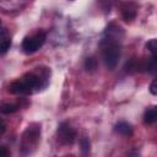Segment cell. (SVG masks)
Listing matches in <instances>:
<instances>
[{
	"label": "cell",
	"instance_id": "obj_8",
	"mask_svg": "<svg viewBox=\"0 0 157 157\" xmlns=\"http://www.w3.org/2000/svg\"><path fill=\"white\" fill-rule=\"evenodd\" d=\"M9 90H10V92L13 93V94H28V93H29L27 86L25 85V82H23L22 80H16V81H13V82L10 85Z\"/></svg>",
	"mask_w": 157,
	"mask_h": 157
},
{
	"label": "cell",
	"instance_id": "obj_2",
	"mask_svg": "<svg viewBox=\"0 0 157 157\" xmlns=\"http://www.w3.org/2000/svg\"><path fill=\"white\" fill-rule=\"evenodd\" d=\"M47 39V36L43 31H39L37 33H34L33 36H29V37H26L23 40H22V44H21V48L22 50L26 53V54H32L34 52H37L45 42Z\"/></svg>",
	"mask_w": 157,
	"mask_h": 157
},
{
	"label": "cell",
	"instance_id": "obj_19",
	"mask_svg": "<svg viewBox=\"0 0 157 157\" xmlns=\"http://www.w3.org/2000/svg\"><path fill=\"white\" fill-rule=\"evenodd\" d=\"M0 152H1V156H4V157H7V156L10 155V153L6 151V147H5V146H1V147H0Z\"/></svg>",
	"mask_w": 157,
	"mask_h": 157
},
{
	"label": "cell",
	"instance_id": "obj_20",
	"mask_svg": "<svg viewBox=\"0 0 157 157\" xmlns=\"http://www.w3.org/2000/svg\"><path fill=\"white\" fill-rule=\"evenodd\" d=\"M5 130H6V124H5L4 119H1V131H0V134H1V135H4Z\"/></svg>",
	"mask_w": 157,
	"mask_h": 157
},
{
	"label": "cell",
	"instance_id": "obj_4",
	"mask_svg": "<svg viewBox=\"0 0 157 157\" xmlns=\"http://www.w3.org/2000/svg\"><path fill=\"white\" fill-rule=\"evenodd\" d=\"M39 135H40V126L34 124V125H29L26 130V132L23 134V146L22 147H29V145H36L39 140Z\"/></svg>",
	"mask_w": 157,
	"mask_h": 157
},
{
	"label": "cell",
	"instance_id": "obj_10",
	"mask_svg": "<svg viewBox=\"0 0 157 157\" xmlns=\"http://www.w3.org/2000/svg\"><path fill=\"white\" fill-rule=\"evenodd\" d=\"M157 121V105L148 108L144 114V123L145 124H152Z\"/></svg>",
	"mask_w": 157,
	"mask_h": 157
},
{
	"label": "cell",
	"instance_id": "obj_16",
	"mask_svg": "<svg viewBox=\"0 0 157 157\" xmlns=\"http://www.w3.org/2000/svg\"><path fill=\"white\" fill-rule=\"evenodd\" d=\"M146 49L151 53V55H157V39H150L146 43Z\"/></svg>",
	"mask_w": 157,
	"mask_h": 157
},
{
	"label": "cell",
	"instance_id": "obj_11",
	"mask_svg": "<svg viewBox=\"0 0 157 157\" xmlns=\"http://www.w3.org/2000/svg\"><path fill=\"white\" fill-rule=\"evenodd\" d=\"M145 70H147L150 74L157 72V55H151L145 60Z\"/></svg>",
	"mask_w": 157,
	"mask_h": 157
},
{
	"label": "cell",
	"instance_id": "obj_3",
	"mask_svg": "<svg viewBox=\"0 0 157 157\" xmlns=\"http://www.w3.org/2000/svg\"><path fill=\"white\" fill-rule=\"evenodd\" d=\"M56 132H58V139L64 145H72L76 140V131L66 121L59 124Z\"/></svg>",
	"mask_w": 157,
	"mask_h": 157
},
{
	"label": "cell",
	"instance_id": "obj_18",
	"mask_svg": "<svg viewBox=\"0 0 157 157\" xmlns=\"http://www.w3.org/2000/svg\"><path fill=\"white\" fill-rule=\"evenodd\" d=\"M150 92L155 96H157V78H155L150 85Z\"/></svg>",
	"mask_w": 157,
	"mask_h": 157
},
{
	"label": "cell",
	"instance_id": "obj_9",
	"mask_svg": "<svg viewBox=\"0 0 157 157\" xmlns=\"http://www.w3.org/2000/svg\"><path fill=\"white\" fill-rule=\"evenodd\" d=\"M115 132L123 135V136H131L132 135V126L131 124L126 123V121H119L115 126H114Z\"/></svg>",
	"mask_w": 157,
	"mask_h": 157
},
{
	"label": "cell",
	"instance_id": "obj_14",
	"mask_svg": "<svg viewBox=\"0 0 157 157\" xmlns=\"http://www.w3.org/2000/svg\"><path fill=\"white\" fill-rule=\"evenodd\" d=\"M114 2H115V0H98V4L104 12H109L112 6L114 5Z\"/></svg>",
	"mask_w": 157,
	"mask_h": 157
},
{
	"label": "cell",
	"instance_id": "obj_12",
	"mask_svg": "<svg viewBox=\"0 0 157 157\" xmlns=\"http://www.w3.org/2000/svg\"><path fill=\"white\" fill-rule=\"evenodd\" d=\"M17 109H18L17 105L12 104V103H2L1 104V113L2 114H11V113H15Z\"/></svg>",
	"mask_w": 157,
	"mask_h": 157
},
{
	"label": "cell",
	"instance_id": "obj_17",
	"mask_svg": "<svg viewBox=\"0 0 157 157\" xmlns=\"http://www.w3.org/2000/svg\"><path fill=\"white\" fill-rule=\"evenodd\" d=\"M10 47H11L10 37L5 38V39H1V43H0V52H1V54H6V52L10 49Z\"/></svg>",
	"mask_w": 157,
	"mask_h": 157
},
{
	"label": "cell",
	"instance_id": "obj_15",
	"mask_svg": "<svg viewBox=\"0 0 157 157\" xmlns=\"http://www.w3.org/2000/svg\"><path fill=\"white\" fill-rule=\"evenodd\" d=\"M80 146H81L82 153H85V155L88 153V152H90V148H91V144H90L88 137H86V136L81 137V140H80Z\"/></svg>",
	"mask_w": 157,
	"mask_h": 157
},
{
	"label": "cell",
	"instance_id": "obj_1",
	"mask_svg": "<svg viewBox=\"0 0 157 157\" xmlns=\"http://www.w3.org/2000/svg\"><path fill=\"white\" fill-rule=\"evenodd\" d=\"M101 45H102L104 65L109 70L115 69V66L118 65L119 59H120V43L118 40L103 38Z\"/></svg>",
	"mask_w": 157,
	"mask_h": 157
},
{
	"label": "cell",
	"instance_id": "obj_7",
	"mask_svg": "<svg viewBox=\"0 0 157 157\" xmlns=\"http://www.w3.org/2000/svg\"><path fill=\"white\" fill-rule=\"evenodd\" d=\"M136 12H137V9H136V6H135L134 2H126L121 7V16H123V18L126 22L128 21L129 22L132 21L135 18V16H136Z\"/></svg>",
	"mask_w": 157,
	"mask_h": 157
},
{
	"label": "cell",
	"instance_id": "obj_13",
	"mask_svg": "<svg viewBox=\"0 0 157 157\" xmlns=\"http://www.w3.org/2000/svg\"><path fill=\"white\" fill-rule=\"evenodd\" d=\"M85 69L87 71H94L97 69V60L93 56H90L85 60Z\"/></svg>",
	"mask_w": 157,
	"mask_h": 157
},
{
	"label": "cell",
	"instance_id": "obj_5",
	"mask_svg": "<svg viewBox=\"0 0 157 157\" xmlns=\"http://www.w3.org/2000/svg\"><path fill=\"white\" fill-rule=\"evenodd\" d=\"M21 80H22V81L25 82V85L27 86V88H28L29 93L38 91V90H39V87H40V77H39V76H37V75H34L33 72L25 74V75L22 76V78H21Z\"/></svg>",
	"mask_w": 157,
	"mask_h": 157
},
{
	"label": "cell",
	"instance_id": "obj_6",
	"mask_svg": "<svg viewBox=\"0 0 157 157\" xmlns=\"http://www.w3.org/2000/svg\"><path fill=\"white\" fill-rule=\"evenodd\" d=\"M124 34V31L123 28L117 25V23H109L104 31V38H108V39H113V40H120V38L123 37Z\"/></svg>",
	"mask_w": 157,
	"mask_h": 157
}]
</instances>
